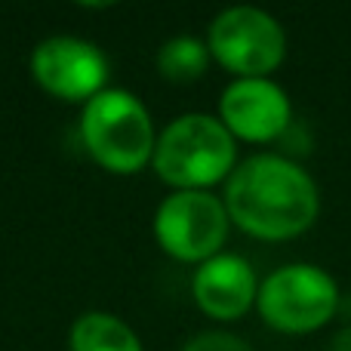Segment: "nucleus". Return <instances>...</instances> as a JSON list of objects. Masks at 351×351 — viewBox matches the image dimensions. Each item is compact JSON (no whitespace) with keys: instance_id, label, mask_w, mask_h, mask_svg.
Masks as SVG:
<instances>
[{"instance_id":"7","label":"nucleus","mask_w":351,"mask_h":351,"mask_svg":"<svg viewBox=\"0 0 351 351\" xmlns=\"http://www.w3.org/2000/svg\"><path fill=\"white\" fill-rule=\"evenodd\" d=\"M219 121L234 139L274 142L290 130V96L271 77H234L219 99Z\"/></svg>"},{"instance_id":"13","label":"nucleus","mask_w":351,"mask_h":351,"mask_svg":"<svg viewBox=\"0 0 351 351\" xmlns=\"http://www.w3.org/2000/svg\"><path fill=\"white\" fill-rule=\"evenodd\" d=\"M330 351H351V327H342L330 342Z\"/></svg>"},{"instance_id":"6","label":"nucleus","mask_w":351,"mask_h":351,"mask_svg":"<svg viewBox=\"0 0 351 351\" xmlns=\"http://www.w3.org/2000/svg\"><path fill=\"white\" fill-rule=\"evenodd\" d=\"M228 210L210 191H176L158 206L154 234L170 256L182 262H206L222 253L228 237Z\"/></svg>"},{"instance_id":"5","label":"nucleus","mask_w":351,"mask_h":351,"mask_svg":"<svg viewBox=\"0 0 351 351\" xmlns=\"http://www.w3.org/2000/svg\"><path fill=\"white\" fill-rule=\"evenodd\" d=\"M210 56L237 77H268L287 56L284 25L259 6H228L210 25Z\"/></svg>"},{"instance_id":"9","label":"nucleus","mask_w":351,"mask_h":351,"mask_svg":"<svg viewBox=\"0 0 351 351\" xmlns=\"http://www.w3.org/2000/svg\"><path fill=\"white\" fill-rule=\"evenodd\" d=\"M191 290L200 311H206L216 321H234L256 305L259 280H256L253 265L243 256L219 253L200 262V268L194 271Z\"/></svg>"},{"instance_id":"10","label":"nucleus","mask_w":351,"mask_h":351,"mask_svg":"<svg viewBox=\"0 0 351 351\" xmlns=\"http://www.w3.org/2000/svg\"><path fill=\"white\" fill-rule=\"evenodd\" d=\"M71 351H142L139 336L114 315L90 311L77 317L68 336Z\"/></svg>"},{"instance_id":"3","label":"nucleus","mask_w":351,"mask_h":351,"mask_svg":"<svg viewBox=\"0 0 351 351\" xmlns=\"http://www.w3.org/2000/svg\"><path fill=\"white\" fill-rule=\"evenodd\" d=\"M86 152L111 173H136L154 158V127L145 105L127 90H102L80 117Z\"/></svg>"},{"instance_id":"11","label":"nucleus","mask_w":351,"mask_h":351,"mask_svg":"<svg viewBox=\"0 0 351 351\" xmlns=\"http://www.w3.org/2000/svg\"><path fill=\"white\" fill-rule=\"evenodd\" d=\"M210 47L204 40L191 34H179L173 40H167L158 53V68L167 80L176 84H188V80H197L200 74H206L210 68Z\"/></svg>"},{"instance_id":"4","label":"nucleus","mask_w":351,"mask_h":351,"mask_svg":"<svg viewBox=\"0 0 351 351\" xmlns=\"http://www.w3.org/2000/svg\"><path fill=\"white\" fill-rule=\"evenodd\" d=\"M256 308L271 330L290 336L315 333L333 321L339 308V284L333 274L311 262L280 265L259 284Z\"/></svg>"},{"instance_id":"8","label":"nucleus","mask_w":351,"mask_h":351,"mask_svg":"<svg viewBox=\"0 0 351 351\" xmlns=\"http://www.w3.org/2000/svg\"><path fill=\"white\" fill-rule=\"evenodd\" d=\"M31 74L47 93L68 102L93 99L108 77V59L102 49L80 37H49L37 43L31 56Z\"/></svg>"},{"instance_id":"12","label":"nucleus","mask_w":351,"mask_h":351,"mask_svg":"<svg viewBox=\"0 0 351 351\" xmlns=\"http://www.w3.org/2000/svg\"><path fill=\"white\" fill-rule=\"evenodd\" d=\"M182 351H253L241 336L222 333V330H210V333L194 336Z\"/></svg>"},{"instance_id":"1","label":"nucleus","mask_w":351,"mask_h":351,"mask_svg":"<svg viewBox=\"0 0 351 351\" xmlns=\"http://www.w3.org/2000/svg\"><path fill=\"white\" fill-rule=\"evenodd\" d=\"M228 219L259 241H290L315 225L321 191L311 173L284 154H253L225 182Z\"/></svg>"},{"instance_id":"2","label":"nucleus","mask_w":351,"mask_h":351,"mask_svg":"<svg viewBox=\"0 0 351 351\" xmlns=\"http://www.w3.org/2000/svg\"><path fill=\"white\" fill-rule=\"evenodd\" d=\"M154 170L179 191H206L234 173L237 145L219 117L182 114L158 136Z\"/></svg>"}]
</instances>
